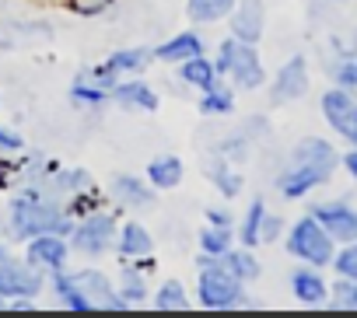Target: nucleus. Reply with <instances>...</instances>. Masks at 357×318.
Wrapping results in <instances>:
<instances>
[{"label": "nucleus", "mask_w": 357, "mask_h": 318, "mask_svg": "<svg viewBox=\"0 0 357 318\" xmlns=\"http://www.w3.org/2000/svg\"><path fill=\"white\" fill-rule=\"evenodd\" d=\"M11 228L22 238H36V234H63L67 238V234H74V221L67 217V210L56 200H50L39 186L15 196Z\"/></svg>", "instance_id": "f257e3e1"}, {"label": "nucleus", "mask_w": 357, "mask_h": 318, "mask_svg": "<svg viewBox=\"0 0 357 318\" xmlns=\"http://www.w3.org/2000/svg\"><path fill=\"white\" fill-rule=\"evenodd\" d=\"M197 294H200V304L211 308V311H225V308H238L245 290H242V280L225 269L221 255H200V276H197Z\"/></svg>", "instance_id": "f03ea898"}, {"label": "nucleus", "mask_w": 357, "mask_h": 318, "mask_svg": "<svg viewBox=\"0 0 357 318\" xmlns=\"http://www.w3.org/2000/svg\"><path fill=\"white\" fill-rule=\"evenodd\" d=\"M218 70L221 74H231L235 77V88H259L263 84V63L252 49V42H242V39H225L221 49H218Z\"/></svg>", "instance_id": "7ed1b4c3"}, {"label": "nucleus", "mask_w": 357, "mask_h": 318, "mask_svg": "<svg viewBox=\"0 0 357 318\" xmlns=\"http://www.w3.org/2000/svg\"><path fill=\"white\" fill-rule=\"evenodd\" d=\"M287 252L305 259L308 266H326V262H333V238L315 217H305L291 228Z\"/></svg>", "instance_id": "20e7f679"}, {"label": "nucleus", "mask_w": 357, "mask_h": 318, "mask_svg": "<svg viewBox=\"0 0 357 318\" xmlns=\"http://www.w3.org/2000/svg\"><path fill=\"white\" fill-rule=\"evenodd\" d=\"M116 241V217L112 214H91L74 228V248L81 255H102Z\"/></svg>", "instance_id": "39448f33"}, {"label": "nucleus", "mask_w": 357, "mask_h": 318, "mask_svg": "<svg viewBox=\"0 0 357 318\" xmlns=\"http://www.w3.org/2000/svg\"><path fill=\"white\" fill-rule=\"evenodd\" d=\"M329 175H333V168H326V165L291 161V165H287V172L277 179V193H280V196H287V200H301V196H308L315 186H322Z\"/></svg>", "instance_id": "423d86ee"}, {"label": "nucleus", "mask_w": 357, "mask_h": 318, "mask_svg": "<svg viewBox=\"0 0 357 318\" xmlns=\"http://www.w3.org/2000/svg\"><path fill=\"white\" fill-rule=\"evenodd\" d=\"M322 116L329 119V126L347 136L354 147H357V102L350 98V91H326L322 95Z\"/></svg>", "instance_id": "0eeeda50"}, {"label": "nucleus", "mask_w": 357, "mask_h": 318, "mask_svg": "<svg viewBox=\"0 0 357 318\" xmlns=\"http://www.w3.org/2000/svg\"><path fill=\"white\" fill-rule=\"evenodd\" d=\"M70 280L81 287V294L88 297L91 311H95V308H102V311H123V308H126V301L112 290V283H109L98 269H77V273H70Z\"/></svg>", "instance_id": "6e6552de"}, {"label": "nucleus", "mask_w": 357, "mask_h": 318, "mask_svg": "<svg viewBox=\"0 0 357 318\" xmlns=\"http://www.w3.org/2000/svg\"><path fill=\"white\" fill-rule=\"evenodd\" d=\"M312 217L329 231L336 241H357V210L347 203H322L312 210Z\"/></svg>", "instance_id": "1a4fd4ad"}, {"label": "nucleus", "mask_w": 357, "mask_h": 318, "mask_svg": "<svg viewBox=\"0 0 357 318\" xmlns=\"http://www.w3.org/2000/svg\"><path fill=\"white\" fill-rule=\"evenodd\" d=\"M43 290V276L29 266L0 259V297H36Z\"/></svg>", "instance_id": "9d476101"}, {"label": "nucleus", "mask_w": 357, "mask_h": 318, "mask_svg": "<svg viewBox=\"0 0 357 318\" xmlns=\"http://www.w3.org/2000/svg\"><path fill=\"white\" fill-rule=\"evenodd\" d=\"M305 91H308V63L301 56H291L273 81V102H294Z\"/></svg>", "instance_id": "9b49d317"}, {"label": "nucleus", "mask_w": 357, "mask_h": 318, "mask_svg": "<svg viewBox=\"0 0 357 318\" xmlns=\"http://www.w3.org/2000/svg\"><path fill=\"white\" fill-rule=\"evenodd\" d=\"M266 25V11H263V0H238V8L231 15V32L242 42H259Z\"/></svg>", "instance_id": "f8f14e48"}, {"label": "nucleus", "mask_w": 357, "mask_h": 318, "mask_svg": "<svg viewBox=\"0 0 357 318\" xmlns=\"http://www.w3.org/2000/svg\"><path fill=\"white\" fill-rule=\"evenodd\" d=\"M67 241H63V234H36L32 241H29V252H25V259H29V266H50V269H60L63 262H67Z\"/></svg>", "instance_id": "ddd939ff"}, {"label": "nucleus", "mask_w": 357, "mask_h": 318, "mask_svg": "<svg viewBox=\"0 0 357 318\" xmlns=\"http://www.w3.org/2000/svg\"><path fill=\"white\" fill-rule=\"evenodd\" d=\"M200 53H204V39L197 32H178L175 39H168V42H161L154 49V56L165 60V63H183V60L200 56Z\"/></svg>", "instance_id": "4468645a"}, {"label": "nucleus", "mask_w": 357, "mask_h": 318, "mask_svg": "<svg viewBox=\"0 0 357 318\" xmlns=\"http://www.w3.org/2000/svg\"><path fill=\"white\" fill-rule=\"evenodd\" d=\"M178 81H183L186 88L207 91V88H214V84H218V63L204 60V53H200V56H190V60H183V70H178Z\"/></svg>", "instance_id": "2eb2a0df"}, {"label": "nucleus", "mask_w": 357, "mask_h": 318, "mask_svg": "<svg viewBox=\"0 0 357 318\" xmlns=\"http://www.w3.org/2000/svg\"><path fill=\"white\" fill-rule=\"evenodd\" d=\"M147 179L158 189H175L178 182H183V161H178L175 154H161L147 165Z\"/></svg>", "instance_id": "dca6fc26"}, {"label": "nucleus", "mask_w": 357, "mask_h": 318, "mask_svg": "<svg viewBox=\"0 0 357 318\" xmlns=\"http://www.w3.org/2000/svg\"><path fill=\"white\" fill-rule=\"evenodd\" d=\"M112 196H116V203H123V207H151V203H154V193H151L147 186H140V179H133V175L112 179Z\"/></svg>", "instance_id": "f3484780"}, {"label": "nucleus", "mask_w": 357, "mask_h": 318, "mask_svg": "<svg viewBox=\"0 0 357 318\" xmlns=\"http://www.w3.org/2000/svg\"><path fill=\"white\" fill-rule=\"evenodd\" d=\"M112 95H116V102L126 105V109H144V112H154V109H158V95H154L147 84H140V81L116 84Z\"/></svg>", "instance_id": "a211bd4d"}, {"label": "nucleus", "mask_w": 357, "mask_h": 318, "mask_svg": "<svg viewBox=\"0 0 357 318\" xmlns=\"http://www.w3.org/2000/svg\"><path fill=\"white\" fill-rule=\"evenodd\" d=\"M291 290H294V297L301 301V304H322L326 301V283H322V276L319 273H312V269H298L294 276H291Z\"/></svg>", "instance_id": "6ab92c4d"}, {"label": "nucleus", "mask_w": 357, "mask_h": 318, "mask_svg": "<svg viewBox=\"0 0 357 318\" xmlns=\"http://www.w3.org/2000/svg\"><path fill=\"white\" fill-rule=\"evenodd\" d=\"M119 252H123L126 259H147V255L154 252V241H151L147 228H140V224H126L123 234H119Z\"/></svg>", "instance_id": "aec40b11"}, {"label": "nucleus", "mask_w": 357, "mask_h": 318, "mask_svg": "<svg viewBox=\"0 0 357 318\" xmlns=\"http://www.w3.org/2000/svg\"><path fill=\"white\" fill-rule=\"evenodd\" d=\"M151 49H144V46H130V49H116L105 63L116 70V74H126V70H144L147 63H151Z\"/></svg>", "instance_id": "412c9836"}, {"label": "nucleus", "mask_w": 357, "mask_h": 318, "mask_svg": "<svg viewBox=\"0 0 357 318\" xmlns=\"http://www.w3.org/2000/svg\"><path fill=\"white\" fill-rule=\"evenodd\" d=\"M221 262H225V269H231L242 283L259 276V262H256V255L245 252V248H228V252L221 255Z\"/></svg>", "instance_id": "4be33fe9"}, {"label": "nucleus", "mask_w": 357, "mask_h": 318, "mask_svg": "<svg viewBox=\"0 0 357 318\" xmlns=\"http://www.w3.org/2000/svg\"><path fill=\"white\" fill-rule=\"evenodd\" d=\"M228 248H231V224H207L200 231V252L225 255Z\"/></svg>", "instance_id": "5701e85b"}, {"label": "nucleus", "mask_w": 357, "mask_h": 318, "mask_svg": "<svg viewBox=\"0 0 357 318\" xmlns=\"http://www.w3.org/2000/svg\"><path fill=\"white\" fill-rule=\"evenodd\" d=\"M231 8H235V0H190V4H186V15H190L193 22L211 25V22H218L221 15H228Z\"/></svg>", "instance_id": "b1692460"}, {"label": "nucleus", "mask_w": 357, "mask_h": 318, "mask_svg": "<svg viewBox=\"0 0 357 318\" xmlns=\"http://www.w3.org/2000/svg\"><path fill=\"white\" fill-rule=\"evenodd\" d=\"M231 109H235V95H231V88L214 84V88H207L204 98H200V112H204V116H228Z\"/></svg>", "instance_id": "393cba45"}, {"label": "nucleus", "mask_w": 357, "mask_h": 318, "mask_svg": "<svg viewBox=\"0 0 357 318\" xmlns=\"http://www.w3.org/2000/svg\"><path fill=\"white\" fill-rule=\"evenodd\" d=\"M154 308H158V311H186V308H190V301H186L183 283H178V280L161 283V287H158V294H154Z\"/></svg>", "instance_id": "a878e982"}, {"label": "nucleus", "mask_w": 357, "mask_h": 318, "mask_svg": "<svg viewBox=\"0 0 357 318\" xmlns=\"http://www.w3.org/2000/svg\"><path fill=\"white\" fill-rule=\"evenodd\" d=\"M119 280H123L119 297L126 301V308H130V304H140V301L147 297V283H144V276H140V269H137V266H123Z\"/></svg>", "instance_id": "bb28decb"}, {"label": "nucleus", "mask_w": 357, "mask_h": 318, "mask_svg": "<svg viewBox=\"0 0 357 318\" xmlns=\"http://www.w3.org/2000/svg\"><path fill=\"white\" fill-rule=\"evenodd\" d=\"M263 217H266V203H263V200H252V207H249V214H245V224H242V245H245V248L259 245Z\"/></svg>", "instance_id": "cd10ccee"}, {"label": "nucleus", "mask_w": 357, "mask_h": 318, "mask_svg": "<svg viewBox=\"0 0 357 318\" xmlns=\"http://www.w3.org/2000/svg\"><path fill=\"white\" fill-rule=\"evenodd\" d=\"M211 175H214V186H218V189H221V193H225L228 200L242 193V179H238V175H235V172L228 168V161H225V157H221V161H218V165L211 168Z\"/></svg>", "instance_id": "c85d7f7f"}, {"label": "nucleus", "mask_w": 357, "mask_h": 318, "mask_svg": "<svg viewBox=\"0 0 357 318\" xmlns=\"http://www.w3.org/2000/svg\"><path fill=\"white\" fill-rule=\"evenodd\" d=\"M70 98L77 102V105H88V109H95V105H102L105 98H109V91H102V88H95L91 81H77L74 88H70Z\"/></svg>", "instance_id": "c756f323"}, {"label": "nucleus", "mask_w": 357, "mask_h": 318, "mask_svg": "<svg viewBox=\"0 0 357 318\" xmlns=\"http://www.w3.org/2000/svg\"><path fill=\"white\" fill-rule=\"evenodd\" d=\"M70 11L81 15V18H95V15H105L112 8V0H67Z\"/></svg>", "instance_id": "7c9ffc66"}, {"label": "nucleus", "mask_w": 357, "mask_h": 318, "mask_svg": "<svg viewBox=\"0 0 357 318\" xmlns=\"http://www.w3.org/2000/svg\"><path fill=\"white\" fill-rule=\"evenodd\" d=\"M333 77H336V84H340L343 91H357V60H343V63H336Z\"/></svg>", "instance_id": "2f4dec72"}, {"label": "nucleus", "mask_w": 357, "mask_h": 318, "mask_svg": "<svg viewBox=\"0 0 357 318\" xmlns=\"http://www.w3.org/2000/svg\"><path fill=\"white\" fill-rule=\"evenodd\" d=\"M336 273L347 276V280H357V245H347L336 255Z\"/></svg>", "instance_id": "473e14b6"}, {"label": "nucleus", "mask_w": 357, "mask_h": 318, "mask_svg": "<svg viewBox=\"0 0 357 318\" xmlns=\"http://www.w3.org/2000/svg\"><path fill=\"white\" fill-rule=\"evenodd\" d=\"M333 294H336V304H340V308H357V280H347V276H343Z\"/></svg>", "instance_id": "72a5a7b5"}, {"label": "nucleus", "mask_w": 357, "mask_h": 318, "mask_svg": "<svg viewBox=\"0 0 357 318\" xmlns=\"http://www.w3.org/2000/svg\"><path fill=\"white\" fill-rule=\"evenodd\" d=\"M95 88H102V91H112L116 88V70L109 67V63H102V67H95L91 70V77H88Z\"/></svg>", "instance_id": "f704fd0d"}, {"label": "nucleus", "mask_w": 357, "mask_h": 318, "mask_svg": "<svg viewBox=\"0 0 357 318\" xmlns=\"http://www.w3.org/2000/svg\"><path fill=\"white\" fill-rule=\"evenodd\" d=\"M280 228H284V221L273 217V214H266V217H263V228H259V245H263V241H273V238L280 234Z\"/></svg>", "instance_id": "c9c22d12"}, {"label": "nucleus", "mask_w": 357, "mask_h": 318, "mask_svg": "<svg viewBox=\"0 0 357 318\" xmlns=\"http://www.w3.org/2000/svg\"><path fill=\"white\" fill-rule=\"evenodd\" d=\"M0 150H22V136L11 133L8 126H0Z\"/></svg>", "instance_id": "e433bc0d"}, {"label": "nucleus", "mask_w": 357, "mask_h": 318, "mask_svg": "<svg viewBox=\"0 0 357 318\" xmlns=\"http://www.w3.org/2000/svg\"><path fill=\"white\" fill-rule=\"evenodd\" d=\"M207 221L211 224H231V214L228 210H207Z\"/></svg>", "instance_id": "4c0bfd02"}, {"label": "nucleus", "mask_w": 357, "mask_h": 318, "mask_svg": "<svg viewBox=\"0 0 357 318\" xmlns=\"http://www.w3.org/2000/svg\"><path fill=\"white\" fill-rule=\"evenodd\" d=\"M343 165H347V172H350V175L357 179V150H350V154L343 157Z\"/></svg>", "instance_id": "58836bf2"}, {"label": "nucleus", "mask_w": 357, "mask_h": 318, "mask_svg": "<svg viewBox=\"0 0 357 318\" xmlns=\"http://www.w3.org/2000/svg\"><path fill=\"white\" fill-rule=\"evenodd\" d=\"M4 255H8V248H4V245H0V259H4Z\"/></svg>", "instance_id": "ea45409f"}]
</instances>
